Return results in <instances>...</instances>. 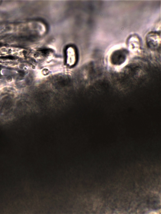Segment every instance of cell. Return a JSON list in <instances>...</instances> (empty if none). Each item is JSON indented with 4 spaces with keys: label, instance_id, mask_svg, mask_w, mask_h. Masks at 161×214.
Here are the masks:
<instances>
[{
    "label": "cell",
    "instance_id": "obj_2",
    "mask_svg": "<svg viewBox=\"0 0 161 214\" xmlns=\"http://www.w3.org/2000/svg\"><path fill=\"white\" fill-rule=\"evenodd\" d=\"M66 61L67 64L71 66L75 64L77 59V55L75 48L69 46L66 50Z\"/></svg>",
    "mask_w": 161,
    "mask_h": 214
},
{
    "label": "cell",
    "instance_id": "obj_1",
    "mask_svg": "<svg viewBox=\"0 0 161 214\" xmlns=\"http://www.w3.org/2000/svg\"><path fill=\"white\" fill-rule=\"evenodd\" d=\"M126 51L123 50H119L114 52L111 56V61L114 64H120L125 61Z\"/></svg>",
    "mask_w": 161,
    "mask_h": 214
}]
</instances>
